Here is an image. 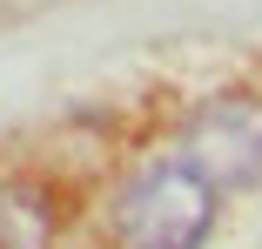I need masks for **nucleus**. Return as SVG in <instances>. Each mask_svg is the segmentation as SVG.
Instances as JSON below:
<instances>
[{"mask_svg": "<svg viewBox=\"0 0 262 249\" xmlns=\"http://www.w3.org/2000/svg\"><path fill=\"white\" fill-rule=\"evenodd\" d=\"M115 222L128 249H202L208 222H215V182L195 162H162L121 195Z\"/></svg>", "mask_w": 262, "mask_h": 249, "instance_id": "f257e3e1", "label": "nucleus"}, {"mask_svg": "<svg viewBox=\"0 0 262 249\" xmlns=\"http://www.w3.org/2000/svg\"><path fill=\"white\" fill-rule=\"evenodd\" d=\"M0 249H54V209L27 182H0Z\"/></svg>", "mask_w": 262, "mask_h": 249, "instance_id": "7ed1b4c3", "label": "nucleus"}, {"mask_svg": "<svg viewBox=\"0 0 262 249\" xmlns=\"http://www.w3.org/2000/svg\"><path fill=\"white\" fill-rule=\"evenodd\" d=\"M182 162H195L215 189L262 182V101H249V94H215V101H202L188 135H182Z\"/></svg>", "mask_w": 262, "mask_h": 249, "instance_id": "f03ea898", "label": "nucleus"}]
</instances>
